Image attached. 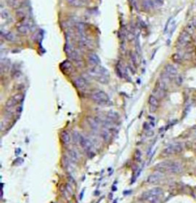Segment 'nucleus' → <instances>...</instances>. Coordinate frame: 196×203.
I'll return each mask as SVG.
<instances>
[{
    "mask_svg": "<svg viewBox=\"0 0 196 203\" xmlns=\"http://www.w3.org/2000/svg\"><path fill=\"white\" fill-rule=\"evenodd\" d=\"M87 122L93 129H97L99 127V121L94 117H87Z\"/></svg>",
    "mask_w": 196,
    "mask_h": 203,
    "instance_id": "a211bd4d",
    "label": "nucleus"
},
{
    "mask_svg": "<svg viewBox=\"0 0 196 203\" xmlns=\"http://www.w3.org/2000/svg\"><path fill=\"white\" fill-rule=\"evenodd\" d=\"M166 94V83L163 80H159L156 85L154 89V96H156L158 99L163 98Z\"/></svg>",
    "mask_w": 196,
    "mask_h": 203,
    "instance_id": "423d86ee",
    "label": "nucleus"
},
{
    "mask_svg": "<svg viewBox=\"0 0 196 203\" xmlns=\"http://www.w3.org/2000/svg\"><path fill=\"white\" fill-rule=\"evenodd\" d=\"M162 194H163V189L159 187H155V188H152L146 192H143L141 199L152 202L156 199H160L159 197L162 195Z\"/></svg>",
    "mask_w": 196,
    "mask_h": 203,
    "instance_id": "20e7f679",
    "label": "nucleus"
},
{
    "mask_svg": "<svg viewBox=\"0 0 196 203\" xmlns=\"http://www.w3.org/2000/svg\"><path fill=\"white\" fill-rule=\"evenodd\" d=\"M155 169L162 173H179L181 171L182 166L178 162L167 160L156 164Z\"/></svg>",
    "mask_w": 196,
    "mask_h": 203,
    "instance_id": "f257e3e1",
    "label": "nucleus"
},
{
    "mask_svg": "<svg viewBox=\"0 0 196 203\" xmlns=\"http://www.w3.org/2000/svg\"><path fill=\"white\" fill-rule=\"evenodd\" d=\"M89 74L96 81L102 84H107L109 81V72L105 68L98 65L89 70Z\"/></svg>",
    "mask_w": 196,
    "mask_h": 203,
    "instance_id": "f03ea898",
    "label": "nucleus"
},
{
    "mask_svg": "<svg viewBox=\"0 0 196 203\" xmlns=\"http://www.w3.org/2000/svg\"><path fill=\"white\" fill-rule=\"evenodd\" d=\"M134 158L136 161L140 162L141 158H142V152L139 150H136L134 152Z\"/></svg>",
    "mask_w": 196,
    "mask_h": 203,
    "instance_id": "b1692460",
    "label": "nucleus"
},
{
    "mask_svg": "<svg viewBox=\"0 0 196 203\" xmlns=\"http://www.w3.org/2000/svg\"><path fill=\"white\" fill-rule=\"evenodd\" d=\"M9 4L13 8H18L22 4V0H9Z\"/></svg>",
    "mask_w": 196,
    "mask_h": 203,
    "instance_id": "412c9836",
    "label": "nucleus"
},
{
    "mask_svg": "<svg viewBox=\"0 0 196 203\" xmlns=\"http://www.w3.org/2000/svg\"><path fill=\"white\" fill-rule=\"evenodd\" d=\"M62 68L64 69V71H65L66 72L69 73L71 70H72V65L69 62V61H65L62 64Z\"/></svg>",
    "mask_w": 196,
    "mask_h": 203,
    "instance_id": "4be33fe9",
    "label": "nucleus"
},
{
    "mask_svg": "<svg viewBox=\"0 0 196 203\" xmlns=\"http://www.w3.org/2000/svg\"><path fill=\"white\" fill-rule=\"evenodd\" d=\"M149 110L151 113H155L158 107H159V99L154 96L153 94L152 95H150L149 97Z\"/></svg>",
    "mask_w": 196,
    "mask_h": 203,
    "instance_id": "f8f14e48",
    "label": "nucleus"
},
{
    "mask_svg": "<svg viewBox=\"0 0 196 203\" xmlns=\"http://www.w3.org/2000/svg\"><path fill=\"white\" fill-rule=\"evenodd\" d=\"M23 98H24V96L22 94H16L14 96L11 97L5 103V110L8 112L12 111V109H14L16 107L17 104L20 103L23 101Z\"/></svg>",
    "mask_w": 196,
    "mask_h": 203,
    "instance_id": "39448f33",
    "label": "nucleus"
},
{
    "mask_svg": "<svg viewBox=\"0 0 196 203\" xmlns=\"http://www.w3.org/2000/svg\"><path fill=\"white\" fill-rule=\"evenodd\" d=\"M91 99L93 101L99 105H108L110 103V98L108 95L101 90H95L91 93Z\"/></svg>",
    "mask_w": 196,
    "mask_h": 203,
    "instance_id": "7ed1b4c3",
    "label": "nucleus"
},
{
    "mask_svg": "<svg viewBox=\"0 0 196 203\" xmlns=\"http://www.w3.org/2000/svg\"><path fill=\"white\" fill-rule=\"evenodd\" d=\"M61 140H62V142L65 145H68L71 142V136H70V134L67 131L63 130L61 133Z\"/></svg>",
    "mask_w": 196,
    "mask_h": 203,
    "instance_id": "dca6fc26",
    "label": "nucleus"
},
{
    "mask_svg": "<svg viewBox=\"0 0 196 203\" xmlns=\"http://www.w3.org/2000/svg\"><path fill=\"white\" fill-rule=\"evenodd\" d=\"M153 2L156 5H158V6H161V5H163V0H153Z\"/></svg>",
    "mask_w": 196,
    "mask_h": 203,
    "instance_id": "bb28decb",
    "label": "nucleus"
},
{
    "mask_svg": "<svg viewBox=\"0 0 196 203\" xmlns=\"http://www.w3.org/2000/svg\"><path fill=\"white\" fill-rule=\"evenodd\" d=\"M165 73L171 78V77H173L177 74L178 70H177V68L172 65H167L165 67Z\"/></svg>",
    "mask_w": 196,
    "mask_h": 203,
    "instance_id": "2eb2a0df",
    "label": "nucleus"
},
{
    "mask_svg": "<svg viewBox=\"0 0 196 203\" xmlns=\"http://www.w3.org/2000/svg\"><path fill=\"white\" fill-rule=\"evenodd\" d=\"M1 16H2V18L7 19V18H9V13L8 10L2 9V10H1Z\"/></svg>",
    "mask_w": 196,
    "mask_h": 203,
    "instance_id": "a878e982",
    "label": "nucleus"
},
{
    "mask_svg": "<svg viewBox=\"0 0 196 203\" xmlns=\"http://www.w3.org/2000/svg\"><path fill=\"white\" fill-rule=\"evenodd\" d=\"M182 150V146L180 143H172L170 144L169 146H167L163 151L162 152V154L163 156H170V155H174V154H177Z\"/></svg>",
    "mask_w": 196,
    "mask_h": 203,
    "instance_id": "0eeeda50",
    "label": "nucleus"
},
{
    "mask_svg": "<svg viewBox=\"0 0 196 203\" xmlns=\"http://www.w3.org/2000/svg\"><path fill=\"white\" fill-rule=\"evenodd\" d=\"M107 118L112 121H115V120H117L119 119V115L115 111H108L107 114Z\"/></svg>",
    "mask_w": 196,
    "mask_h": 203,
    "instance_id": "6ab92c4d",
    "label": "nucleus"
},
{
    "mask_svg": "<svg viewBox=\"0 0 196 203\" xmlns=\"http://www.w3.org/2000/svg\"><path fill=\"white\" fill-rule=\"evenodd\" d=\"M182 78H181V76H178L177 77V78H176V82H177V84L179 85H181V83H182Z\"/></svg>",
    "mask_w": 196,
    "mask_h": 203,
    "instance_id": "cd10ccee",
    "label": "nucleus"
},
{
    "mask_svg": "<svg viewBox=\"0 0 196 203\" xmlns=\"http://www.w3.org/2000/svg\"><path fill=\"white\" fill-rule=\"evenodd\" d=\"M78 140H79L80 145L81 146V147L84 150H86L87 152H90L92 150V144L87 138L80 135L78 136Z\"/></svg>",
    "mask_w": 196,
    "mask_h": 203,
    "instance_id": "9b49d317",
    "label": "nucleus"
},
{
    "mask_svg": "<svg viewBox=\"0 0 196 203\" xmlns=\"http://www.w3.org/2000/svg\"><path fill=\"white\" fill-rule=\"evenodd\" d=\"M192 41V36L190 33L186 30L181 32L179 34V39H178V43L181 46H185L188 44H189Z\"/></svg>",
    "mask_w": 196,
    "mask_h": 203,
    "instance_id": "6e6552de",
    "label": "nucleus"
},
{
    "mask_svg": "<svg viewBox=\"0 0 196 203\" xmlns=\"http://www.w3.org/2000/svg\"><path fill=\"white\" fill-rule=\"evenodd\" d=\"M88 61H89V62L90 63V65H93V67L98 66V65H100V58L97 55V54L93 53V52H91V53H90V54H88Z\"/></svg>",
    "mask_w": 196,
    "mask_h": 203,
    "instance_id": "4468645a",
    "label": "nucleus"
},
{
    "mask_svg": "<svg viewBox=\"0 0 196 203\" xmlns=\"http://www.w3.org/2000/svg\"><path fill=\"white\" fill-rule=\"evenodd\" d=\"M67 2L72 6L74 7H81L83 6V2L82 0H67Z\"/></svg>",
    "mask_w": 196,
    "mask_h": 203,
    "instance_id": "aec40b11",
    "label": "nucleus"
},
{
    "mask_svg": "<svg viewBox=\"0 0 196 203\" xmlns=\"http://www.w3.org/2000/svg\"><path fill=\"white\" fill-rule=\"evenodd\" d=\"M30 22L28 20L23 19L18 25H17V30L18 32L22 34H27L30 31Z\"/></svg>",
    "mask_w": 196,
    "mask_h": 203,
    "instance_id": "1a4fd4ad",
    "label": "nucleus"
},
{
    "mask_svg": "<svg viewBox=\"0 0 196 203\" xmlns=\"http://www.w3.org/2000/svg\"><path fill=\"white\" fill-rule=\"evenodd\" d=\"M172 60L176 62V63H181V60H182V58L181 56L179 54H174L172 57Z\"/></svg>",
    "mask_w": 196,
    "mask_h": 203,
    "instance_id": "393cba45",
    "label": "nucleus"
},
{
    "mask_svg": "<svg viewBox=\"0 0 196 203\" xmlns=\"http://www.w3.org/2000/svg\"><path fill=\"white\" fill-rule=\"evenodd\" d=\"M2 34L5 38V39L9 41H16V36L14 35V34H12L10 32H2Z\"/></svg>",
    "mask_w": 196,
    "mask_h": 203,
    "instance_id": "f3484780",
    "label": "nucleus"
},
{
    "mask_svg": "<svg viewBox=\"0 0 196 203\" xmlns=\"http://www.w3.org/2000/svg\"><path fill=\"white\" fill-rule=\"evenodd\" d=\"M68 154L71 157V159L74 161V162H77L78 160V153L75 152L74 150H70L68 151Z\"/></svg>",
    "mask_w": 196,
    "mask_h": 203,
    "instance_id": "5701e85b",
    "label": "nucleus"
},
{
    "mask_svg": "<svg viewBox=\"0 0 196 203\" xmlns=\"http://www.w3.org/2000/svg\"><path fill=\"white\" fill-rule=\"evenodd\" d=\"M74 83L75 86L77 87V88L79 89L80 90H85L89 87V84H88L87 81L85 80V78H82L81 76L76 77L74 79Z\"/></svg>",
    "mask_w": 196,
    "mask_h": 203,
    "instance_id": "9d476101",
    "label": "nucleus"
},
{
    "mask_svg": "<svg viewBox=\"0 0 196 203\" xmlns=\"http://www.w3.org/2000/svg\"><path fill=\"white\" fill-rule=\"evenodd\" d=\"M162 179H163V173L159 172H157L156 173L151 174L148 177L147 182L149 184H156V183H159Z\"/></svg>",
    "mask_w": 196,
    "mask_h": 203,
    "instance_id": "ddd939ff",
    "label": "nucleus"
}]
</instances>
